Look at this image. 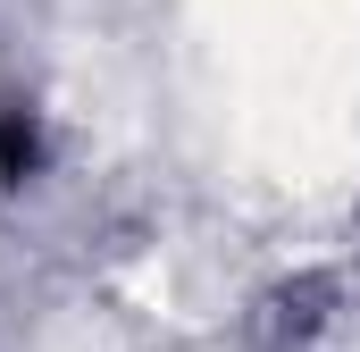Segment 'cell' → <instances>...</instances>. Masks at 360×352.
<instances>
[{"label": "cell", "instance_id": "cell-1", "mask_svg": "<svg viewBox=\"0 0 360 352\" xmlns=\"http://www.w3.org/2000/svg\"><path fill=\"white\" fill-rule=\"evenodd\" d=\"M25 168H34V126L25 118H0V184H17Z\"/></svg>", "mask_w": 360, "mask_h": 352}]
</instances>
